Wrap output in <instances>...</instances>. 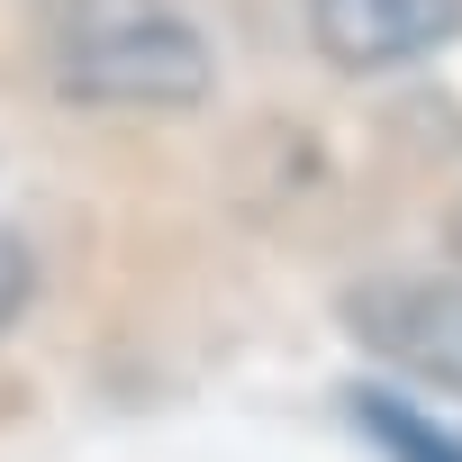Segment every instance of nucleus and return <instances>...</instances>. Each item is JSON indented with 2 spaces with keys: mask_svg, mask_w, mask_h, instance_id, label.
<instances>
[{
  "mask_svg": "<svg viewBox=\"0 0 462 462\" xmlns=\"http://www.w3.org/2000/svg\"><path fill=\"white\" fill-rule=\"evenodd\" d=\"M309 46L336 73H408L462 37V0H300Z\"/></svg>",
  "mask_w": 462,
  "mask_h": 462,
  "instance_id": "obj_3",
  "label": "nucleus"
},
{
  "mask_svg": "<svg viewBox=\"0 0 462 462\" xmlns=\"http://www.w3.org/2000/svg\"><path fill=\"white\" fill-rule=\"evenodd\" d=\"M354 417H363V435H372L390 462H462V435H444L435 417H417V408L390 399V390H363Z\"/></svg>",
  "mask_w": 462,
  "mask_h": 462,
  "instance_id": "obj_4",
  "label": "nucleus"
},
{
  "mask_svg": "<svg viewBox=\"0 0 462 462\" xmlns=\"http://www.w3.org/2000/svg\"><path fill=\"white\" fill-rule=\"evenodd\" d=\"M345 327L372 363H390L399 381H426L444 399H462V273H399V282H363L345 300Z\"/></svg>",
  "mask_w": 462,
  "mask_h": 462,
  "instance_id": "obj_2",
  "label": "nucleus"
},
{
  "mask_svg": "<svg viewBox=\"0 0 462 462\" xmlns=\"http://www.w3.org/2000/svg\"><path fill=\"white\" fill-rule=\"evenodd\" d=\"M46 82L82 109H199L217 46L181 0H37Z\"/></svg>",
  "mask_w": 462,
  "mask_h": 462,
  "instance_id": "obj_1",
  "label": "nucleus"
},
{
  "mask_svg": "<svg viewBox=\"0 0 462 462\" xmlns=\"http://www.w3.org/2000/svg\"><path fill=\"white\" fill-rule=\"evenodd\" d=\"M28 291H37V254H28V236H19V226H0V336L19 327Z\"/></svg>",
  "mask_w": 462,
  "mask_h": 462,
  "instance_id": "obj_5",
  "label": "nucleus"
}]
</instances>
